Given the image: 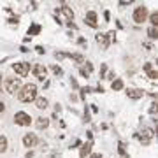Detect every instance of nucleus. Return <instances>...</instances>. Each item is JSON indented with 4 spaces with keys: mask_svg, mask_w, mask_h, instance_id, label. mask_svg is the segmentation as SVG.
I'll list each match as a JSON object with an SVG mask.
<instances>
[{
    "mask_svg": "<svg viewBox=\"0 0 158 158\" xmlns=\"http://www.w3.org/2000/svg\"><path fill=\"white\" fill-rule=\"evenodd\" d=\"M18 99L21 102H34L37 99V86L34 83H28V84L21 86V90L18 91Z\"/></svg>",
    "mask_w": 158,
    "mask_h": 158,
    "instance_id": "f257e3e1",
    "label": "nucleus"
},
{
    "mask_svg": "<svg viewBox=\"0 0 158 158\" xmlns=\"http://www.w3.org/2000/svg\"><path fill=\"white\" fill-rule=\"evenodd\" d=\"M4 88L7 93H16L21 90V79L20 78H7L4 81Z\"/></svg>",
    "mask_w": 158,
    "mask_h": 158,
    "instance_id": "f03ea898",
    "label": "nucleus"
},
{
    "mask_svg": "<svg viewBox=\"0 0 158 158\" xmlns=\"http://www.w3.org/2000/svg\"><path fill=\"white\" fill-rule=\"evenodd\" d=\"M148 20V7L146 5H139L134 9V21L135 23H144Z\"/></svg>",
    "mask_w": 158,
    "mask_h": 158,
    "instance_id": "7ed1b4c3",
    "label": "nucleus"
},
{
    "mask_svg": "<svg viewBox=\"0 0 158 158\" xmlns=\"http://www.w3.org/2000/svg\"><path fill=\"white\" fill-rule=\"evenodd\" d=\"M12 69H14V72H16L20 78H25V76L30 72V63H26V61H18V63L12 65Z\"/></svg>",
    "mask_w": 158,
    "mask_h": 158,
    "instance_id": "20e7f679",
    "label": "nucleus"
},
{
    "mask_svg": "<svg viewBox=\"0 0 158 158\" xmlns=\"http://www.w3.org/2000/svg\"><path fill=\"white\" fill-rule=\"evenodd\" d=\"M30 121H32L30 114H26V113H23V111H20V113H16V114H14V123H16V125L28 127V125H30Z\"/></svg>",
    "mask_w": 158,
    "mask_h": 158,
    "instance_id": "39448f33",
    "label": "nucleus"
},
{
    "mask_svg": "<svg viewBox=\"0 0 158 158\" xmlns=\"http://www.w3.org/2000/svg\"><path fill=\"white\" fill-rule=\"evenodd\" d=\"M32 70H34V76L39 79V81H44V79L48 78V69H46L42 63H35Z\"/></svg>",
    "mask_w": 158,
    "mask_h": 158,
    "instance_id": "423d86ee",
    "label": "nucleus"
},
{
    "mask_svg": "<svg viewBox=\"0 0 158 158\" xmlns=\"http://www.w3.org/2000/svg\"><path fill=\"white\" fill-rule=\"evenodd\" d=\"M155 137V132H153V130H151V128H144V130H142V132H140V142H142V144H144V146H148V144H149V142H151V139Z\"/></svg>",
    "mask_w": 158,
    "mask_h": 158,
    "instance_id": "0eeeda50",
    "label": "nucleus"
},
{
    "mask_svg": "<svg viewBox=\"0 0 158 158\" xmlns=\"http://www.w3.org/2000/svg\"><path fill=\"white\" fill-rule=\"evenodd\" d=\"M84 21H86V25H88V26H91V28H97V26H99V21H97V12H95V11H90V12L86 14Z\"/></svg>",
    "mask_w": 158,
    "mask_h": 158,
    "instance_id": "6e6552de",
    "label": "nucleus"
},
{
    "mask_svg": "<svg viewBox=\"0 0 158 158\" xmlns=\"http://www.w3.org/2000/svg\"><path fill=\"white\" fill-rule=\"evenodd\" d=\"M23 144H25V148H34V146L37 144V135H35V134H25Z\"/></svg>",
    "mask_w": 158,
    "mask_h": 158,
    "instance_id": "1a4fd4ad",
    "label": "nucleus"
},
{
    "mask_svg": "<svg viewBox=\"0 0 158 158\" xmlns=\"http://www.w3.org/2000/svg\"><path fill=\"white\" fill-rule=\"evenodd\" d=\"M56 12H58V14H63L67 21H72V20H74V12H72V9H70L69 5H61Z\"/></svg>",
    "mask_w": 158,
    "mask_h": 158,
    "instance_id": "9d476101",
    "label": "nucleus"
},
{
    "mask_svg": "<svg viewBox=\"0 0 158 158\" xmlns=\"http://www.w3.org/2000/svg\"><path fill=\"white\" fill-rule=\"evenodd\" d=\"M127 95H128V99H132V100H139L144 93H142L140 90H137V88H130V90L127 91Z\"/></svg>",
    "mask_w": 158,
    "mask_h": 158,
    "instance_id": "9b49d317",
    "label": "nucleus"
},
{
    "mask_svg": "<svg viewBox=\"0 0 158 158\" xmlns=\"http://www.w3.org/2000/svg\"><path fill=\"white\" fill-rule=\"evenodd\" d=\"M97 42L102 46V49H107V48H109V39H107L105 34H99V35H97Z\"/></svg>",
    "mask_w": 158,
    "mask_h": 158,
    "instance_id": "f8f14e48",
    "label": "nucleus"
},
{
    "mask_svg": "<svg viewBox=\"0 0 158 158\" xmlns=\"http://www.w3.org/2000/svg\"><path fill=\"white\" fill-rule=\"evenodd\" d=\"M144 70H146V74H148L149 79H157V70L153 69L151 63H144Z\"/></svg>",
    "mask_w": 158,
    "mask_h": 158,
    "instance_id": "ddd939ff",
    "label": "nucleus"
},
{
    "mask_svg": "<svg viewBox=\"0 0 158 158\" xmlns=\"http://www.w3.org/2000/svg\"><path fill=\"white\" fill-rule=\"evenodd\" d=\"M90 153H91V142H86V144H83L79 157H81V158H86V155H90Z\"/></svg>",
    "mask_w": 158,
    "mask_h": 158,
    "instance_id": "4468645a",
    "label": "nucleus"
},
{
    "mask_svg": "<svg viewBox=\"0 0 158 158\" xmlns=\"http://www.w3.org/2000/svg\"><path fill=\"white\" fill-rule=\"evenodd\" d=\"M35 125H37V128H39V130H44V128H48V125H49V119H48V118H37Z\"/></svg>",
    "mask_w": 158,
    "mask_h": 158,
    "instance_id": "2eb2a0df",
    "label": "nucleus"
},
{
    "mask_svg": "<svg viewBox=\"0 0 158 158\" xmlns=\"http://www.w3.org/2000/svg\"><path fill=\"white\" fill-rule=\"evenodd\" d=\"M91 70H93V67H91V63H90V61H86V67H83V69H81V76H84V78H88V76L91 74Z\"/></svg>",
    "mask_w": 158,
    "mask_h": 158,
    "instance_id": "dca6fc26",
    "label": "nucleus"
},
{
    "mask_svg": "<svg viewBox=\"0 0 158 158\" xmlns=\"http://www.w3.org/2000/svg\"><path fill=\"white\" fill-rule=\"evenodd\" d=\"M35 107H37V109H46V107H48V100L44 99V97L35 99Z\"/></svg>",
    "mask_w": 158,
    "mask_h": 158,
    "instance_id": "f3484780",
    "label": "nucleus"
},
{
    "mask_svg": "<svg viewBox=\"0 0 158 158\" xmlns=\"http://www.w3.org/2000/svg\"><path fill=\"white\" fill-rule=\"evenodd\" d=\"M111 88H113L114 91L123 90V81H121V79H114V81H113V84H111Z\"/></svg>",
    "mask_w": 158,
    "mask_h": 158,
    "instance_id": "a211bd4d",
    "label": "nucleus"
},
{
    "mask_svg": "<svg viewBox=\"0 0 158 158\" xmlns=\"http://www.w3.org/2000/svg\"><path fill=\"white\" fill-rule=\"evenodd\" d=\"M7 151V137L5 135H0V153Z\"/></svg>",
    "mask_w": 158,
    "mask_h": 158,
    "instance_id": "6ab92c4d",
    "label": "nucleus"
},
{
    "mask_svg": "<svg viewBox=\"0 0 158 158\" xmlns=\"http://www.w3.org/2000/svg\"><path fill=\"white\" fill-rule=\"evenodd\" d=\"M39 32H40L39 25H32V26L28 28V35H30V37H32V35H35V34H39Z\"/></svg>",
    "mask_w": 158,
    "mask_h": 158,
    "instance_id": "aec40b11",
    "label": "nucleus"
},
{
    "mask_svg": "<svg viewBox=\"0 0 158 158\" xmlns=\"http://www.w3.org/2000/svg\"><path fill=\"white\" fill-rule=\"evenodd\" d=\"M148 35H149V39H157V37H158L157 26H149V30H148Z\"/></svg>",
    "mask_w": 158,
    "mask_h": 158,
    "instance_id": "412c9836",
    "label": "nucleus"
},
{
    "mask_svg": "<svg viewBox=\"0 0 158 158\" xmlns=\"http://www.w3.org/2000/svg\"><path fill=\"white\" fill-rule=\"evenodd\" d=\"M149 21H151V26H158V12H153L149 16Z\"/></svg>",
    "mask_w": 158,
    "mask_h": 158,
    "instance_id": "4be33fe9",
    "label": "nucleus"
},
{
    "mask_svg": "<svg viewBox=\"0 0 158 158\" xmlns=\"http://www.w3.org/2000/svg\"><path fill=\"white\" fill-rule=\"evenodd\" d=\"M118 151H119V155H127V149H125V142H119V144H118Z\"/></svg>",
    "mask_w": 158,
    "mask_h": 158,
    "instance_id": "5701e85b",
    "label": "nucleus"
},
{
    "mask_svg": "<svg viewBox=\"0 0 158 158\" xmlns=\"http://www.w3.org/2000/svg\"><path fill=\"white\" fill-rule=\"evenodd\" d=\"M53 72H55L56 76H61V74H63V70H61V67H58V65H55V67H53Z\"/></svg>",
    "mask_w": 158,
    "mask_h": 158,
    "instance_id": "b1692460",
    "label": "nucleus"
},
{
    "mask_svg": "<svg viewBox=\"0 0 158 158\" xmlns=\"http://www.w3.org/2000/svg\"><path fill=\"white\" fill-rule=\"evenodd\" d=\"M72 58L76 60V61H79V63H84V60H83V56H81V55H72Z\"/></svg>",
    "mask_w": 158,
    "mask_h": 158,
    "instance_id": "393cba45",
    "label": "nucleus"
},
{
    "mask_svg": "<svg viewBox=\"0 0 158 158\" xmlns=\"http://www.w3.org/2000/svg\"><path fill=\"white\" fill-rule=\"evenodd\" d=\"M35 49H37V53H39V55H42V53H44V48H42V46H37Z\"/></svg>",
    "mask_w": 158,
    "mask_h": 158,
    "instance_id": "a878e982",
    "label": "nucleus"
},
{
    "mask_svg": "<svg viewBox=\"0 0 158 158\" xmlns=\"http://www.w3.org/2000/svg\"><path fill=\"white\" fill-rule=\"evenodd\" d=\"M18 21H20V18L16 16V18H11V20H9V23H12V25H14V23H18Z\"/></svg>",
    "mask_w": 158,
    "mask_h": 158,
    "instance_id": "bb28decb",
    "label": "nucleus"
},
{
    "mask_svg": "<svg viewBox=\"0 0 158 158\" xmlns=\"http://www.w3.org/2000/svg\"><path fill=\"white\" fill-rule=\"evenodd\" d=\"M90 158H102V155H100V153H93Z\"/></svg>",
    "mask_w": 158,
    "mask_h": 158,
    "instance_id": "cd10ccee",
    "label": "nucleus"
},
{
    "mask_svg": "<svg viewBox=\"0 0 158 158\" xmlns=\"http://www.w3.org/2000/svg\"><path fill=\"white\" fill-rule=\"evenodd\" d=\"M4 109H5V105H4V102H0V113H4Z\"/></svg>",
    "mask_w": 158,
    "mask_h": 158,
    "instance_id": "c85d7f7f",
    "label": "nucleus"
},
{
    "mask_svg": "<svg viewBox=\"0 0 158 158\" xmlns=\"http://www.w3.org/2000/svg\"><path fill=\"white\" fill-rule=\"evenodd\" d=\"M121 158H130L128 155H121Z\"/></svg>",
    "mask_w": 158,
    "mask_h": 158,
    "instance_id": "c756f323",
    "label": "nucleus"
},
{
    "mask_svg": "<svg viewBox=\"0 0 158 158\" xmlns=\"http://www.w3.org/2000/svg\"><path fill=\"white\" fill-rule=\"evenodd\" d=\"M0 83H2V76H0Z\"/></svg>",
    "mask_w": 158,
    "mask_h": 158,
    "instance_id": "7c9ffc66",
    "label": "nucleus"
}]
</instances>
